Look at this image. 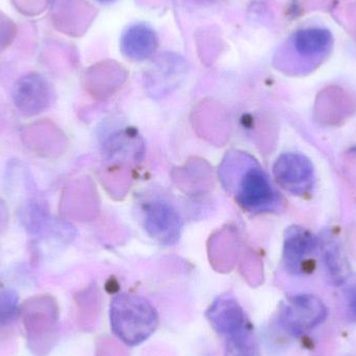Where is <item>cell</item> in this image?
I'll use <instances>...</instances> for the list:
<instances>
[{"label": "cell", "mask_w": 356, "mask_h": 356, "mask_svg": "<svg viewBox=\"0 0 356 356\" xmlns=\"http://www.w3.org/2000/svg\"><path fill=\"white\" fill-rule=\"evenodd\" d=\"M219 177L238 204L249 213H270L282 207L280 193L261 165L247 152H228L220 165Z\"/></svg>", "instance_id": "obj_1"}, {"label": "cell", "mask_w": 356, "mask_h": 356, "mask_svg": "<svg viewBox=\"0 0 356 356\" xmlns=\"http://www.w3.org/2000/svg\"><path fill=\"white\" fill-rule=\"evenodd\" d=\"M113 332L129 346H138L156 332L159 315L154 305L135 294L117 295L110 307Z\"/></svg>", "instance_id": "obj_2"}, {"label": "cell", "mask_w": 356, "mask_h": 356, "mask_svg": "<svg viewBox=\"0 0 356 356\" xmlns=\"http://www.w3.org/2000/svg\"><path fill=\"white\" fill-rule=\"evenodd\" d=\"M327 314V307L319 297L312 294L296 295L282 305L280 323L292 336H302L325 321Z\"/></svg>", "instance_id": "obj_3"}, {"label": "cell", "mask_w": 356, "mask_h": 356, "mask_svg": "<svg viewBox=\"0 0 356 356\" xmlns=\"http://www.w3.org/2000/svg\"><path fill=\"white\" fill-rule=\"evenodd\" d=\"M273 175L282 188L295 195L307 194L315 181L313 163L297 152L282 154L274 163Z\"/></svg>", "instance_id": "obj_4"}, {"label": "cell", "mask_w": 356, "mask_h": 356, "mask_svg": "<svg viewBox=\"0 0 356 356\" xmlns=\"http://www.w3.org/2000/svg\"><path fill=\"white\" fill-rule=\"evenodd\" d=\"M211 327L223 339L253 330L244 309L232 295L218 297L207 312Z\"/></svg>", "instance_id": "obj_5"}, {"label": "cell", "mask_w": 356, "mask_h": 356, "mask_svg": "<svg viewBox=\"0 0 356 356\" xmlns=\"http://www.w3.org/2000/svg\"><path fill=\"white\" fill-rule=\"evenodd\" d=\"M145 228L148 234L163 245L177 242L181 230V220L177 209L162 200L150 201L144 207Z\"/></svg>", "instance_id": "obj_6"}, {"label": "cell", "mask_w": 356, "mask_h": 356, "mask_svg": "<svg viewBox=\"0 0 356 356\" xmlns=\"http://www.w3.org/2000/svg\"><path fill=\"white\" fill-rule=\"evenodd\" d=\"M13 99L21 114L35 116L48 108L51 99V91L45 79L41 75L31 73L17 81Z\"/></svg>", "instance_id": "obj_7"}, {"label": "cell", "mask_w": 356, "mask_h": 356, "mask_svg": "<svg viewBox=\"0 0 356 356\" xmlns=\"http://www.w3.org/2000/svg\"><path fill=\"white\" fill-rule=\"evenodd\" d=\"M316 247L312 232L302 226L293 225L284 232L282 264L293 275L307 271L309 257Z\"/></svg>", "instance_id": "obj_8"}, {"label": "cell", "mask_w": 356, "mask_h": 356, "mask_svg": "<svg viewBox=\"0 0 356 356\" xmlns=\"http://www.w3.org/2000/svg\"><path fill=\"white\" fill-rule=\"evenodd\" d=\"M159 47L156 31L145 23H136L123 31L120 49L123 56L135 62H143L154 56Z\"/></svg>", "instance_id": "obj_9"}, {"label": "cell", "mask_w": 356, "mask_h": 356, "mask_svg": "<svg viewBox=\"0 0 356 356\" xmlns=\"http://www.w3.org/2000/svg\"><path fill=\"white\" fill-rule=\"evenodd\" d=\"M319 247L324 268L332 284H344L350 276L351 268L340 240L332 232L325 230L320 236Z\"/></svg>", "instance_id": "obj_10"}, {"label": "cell", "mask_w": 356, "mask_h": 356, "mask_svg": "<svg viewBox=\"0 0 356 356\" xmlns=\"http://www.w3.org/2000/svg\"><path fill=\"white\" fill-rule=\"evenodd\" d=\"M332 43V33L322 27L300 29L293 37L294 49L305 58L320 56L330 47Z\"/></svg>", "instance_id": "obj_11"}, {"label": "cell", "mask_w": 356, "mask_h": 356, "mask_svg": "<svg viewBox=\"0 0 356 356\" xmlns=\"http://www.w3.org/2000/svg\"><path fill=\"white\" fill-rule=\"evenodd\" d=\"M225 356H261L253 330L224 340Z\"/></svg>", "instance_id": "obj_12"}, {"label": "cell", "mask_w": 356, "mask_h": 356, "mask_svg": "<svg viewBox=\"0 0 356 356\" xmlns=\"http://www.w3.org/2000/svg\"><path fill=\"white\" fill-rule=\"evenodd\" d=\"M19 314V298L12 290L0 291V327L8 326Z\"/></svg>", "instance_id": "obj_13"}, {"label": "cell", "mask_w": 356, "mask_h": 356, "mask_svg": "<svg viewBox=\"0 0 356 356\" xmlns=\"http://www.w3.org/2000/svg\"><path fill=\"white\" fill-rule=\"evenodd\" d=\"M347 307H348L349 315L356 321V290L353 291V292L349 294Z\"/></svg>", "instance_id": "obj_14"}, {"label": "cell", "mask_w": 356, "mask_h": 356, "mask_svg": "<svg viewBox=\"0 0 356 356\" xmlns=\"http://www.w3.org/2000/svg\"><path fill=\"white\" fill-rule=\"evenodd\" d=\"M96 1L102 2V3H111V2H114L115 0H96Z\"/></svg>", "instance_id": "obj_15"}]
</instances>
